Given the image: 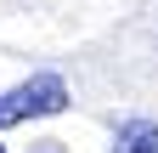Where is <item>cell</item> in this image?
Instances as JSON below:
<instances>
[{
    "label": "cell",
    "mask_w": 158,
    "mask_h": 153,
    "mask_svg": "<svg viewBox=\"0 0 158 153\" xmlns=\"http://www.w3.org/2000/svg\"><path fill=\"white\" fill-rule=\"evenodd\" d=\"M113 153H158V125L152 119H124L113 130Z\"/></svg>",
    "instance_id": "2"
},
{
    "label": "cell",
    "mask_w": 158,
    "mask_h": 153,
    "mask_svg": "<svg viewBox=\"0 0 158 153\" xmlns=\"http://www.w3.org/2000/svg\"><path fill=\"white\" fill-rule=\"evenodd\" d=\"M62 108H68V80H62V74H28L23 85L0 91V130H6V125H23V119L62 113Z\"/></svg>",
    "instance_id": "1"
},
{
    "label": "cell",
    "mask_w": 158,
    "mask_h": 153,
    "mask_svg": "<svg viewBox=\"0 0 158 153\" xmlns=\"http://www.w3.org/2000/svg\"><path fill=\"white\" fill-rule=\"evenodd\" d=\"M0 153H6V142H0Z\"/></svg>",
    "instance_id": "4"
},
{
    "label": "cell",
    "mask_w": 158,
    "mask_h": 153,
    "mask_svg": "<svg viewBox=\"0 0 158 153\" xmlns=\"http://www.w3.org/2000/svg\"><path fill=\"white\" fill-rule=\"evenodd\" d=\"M40 153H62V142H40Z\"/></svg>",
    "instance_id": "3"
}]
</instances>
